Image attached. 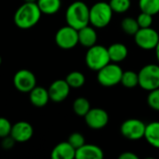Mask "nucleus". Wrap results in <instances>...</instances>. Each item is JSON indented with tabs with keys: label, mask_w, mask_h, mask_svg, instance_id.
<instances>
[{
	"label": "nucleus",
	"mask_w": 159,
	"mask_h": 159,
	"mask_svg": "<svg viewBox=\"0 0 159 159\" xmlns=\"http://www.w3.org/2000/svg\"><path fill=\"white\" fill-rule=\"evenodd\" d=\"M41 15L42 12L36 3L24 2L14 14V23L20 29H30L38 23Z\"/></svg>",
	"instance_id": "nucleus-1"
},
{
	"label": "nucleus",
	"mask_w": 159,
	"mask_h": 159,
	"mask_svg": "<svg viewBox=\"0 0 159 159\" xmlns=\"http://www.w3.org/2000/svg\"><path fill=\"white\" fill-rule=\"evenodd\" d=\"M67 25L79 30L89 24V7L83 1H75L65 12Z\"/></svg>",
	"instance_id": "nucleus-2"
},
{
	"label": "nucleus",
	"mask_w": 159,
	"mask_h": 159,
	"mask_svg": "<svg viewBox=\"0 0 159 159\" xmlns=\"http://www.w3.org/2000/svg\"><path fill=\"white\" fill-rule=\"evenodd\" d=\"M114 11L109 3L100 1L89 7V24L94 28H105L112 20Z\"/></svg>",
	"instance_id": "nucleus-3"
},
{
	"label": "nucleus",
	"mask_w": 159,
	"mask_h": 159,
	"mask_svg": "<svg viewBox=\"0 0 159 159\" xmlns=\"http://www.w3.org/2000/svg\"><path fill=\"white\" fill-rule=\"evenodd\" d=\"M85 62L89 69L98 72L111 62L107 48L102 45H94L89 48L85 55Z\"/></svg>",
	"instance_id": "nucleus-4"
},
{
	"label": "nucleus",
	"mask_w": 159,
	"mask_h": 159,
	"mask_svg": "<svg viewBox=\"0 0 159 159\" xmlns=\"http://www.w3.org/2000/svg\"><path fill=\"white\" fill-rule=\"evenodd\" d=\"M123 72L117 63L110 62L97 72V80L102 87L112 88L120 84Z\"/></svg>",
	"instance_id": "nucleus-5"
},
{
	"label": "nucleus",
	"mask_w": 159,
	"mask_h": 159,
	"mask_svg": "<svg viewBox=\"0 0 159 159\" xmlns=\"http://www.w3.org/2000/svg\"><path fill=\"white\" fill-rule=\"evenodd\" d=\"M139 87L146 91L159 88V64H146L138 73Z\"/></svg>",
	"instance_id": "nucleus-6"
},
{
	"label": "nucleus",
	"mask_w": 159,
	"mask_h": 159,
	"mask_svg": "<svg viewBox=\"0 0 159 159\" xmlns=\"http://www.w3.org/2000/svg\"><path fill=\"white\" fill-rule=\"evenodd\" d=\"M146 124L137 118H129L125 120L120 126V132L126 139L129 141H139L144 138Z\"/></svg>",
	"instance_id": "nucleus-7"
},
{
	"label": "nucleus",
	"mask_w": 159,
	"mask_h": 159,
	"mask_svg": "<svg viewBox=\"0 0 159 159\" xmlns=\"http://www.w3.org/2000/svg\"><path fill=\"white\" fill-rule=\"evenodd\" d=\"M55 43L61 49H72L78 42V30L66 25L60 28L55 34Z\"/></svg>",
	"instance_id": "nucleus-8"
},
{
	"label": "nucleus",
	"mask_w": 159,
	"mask_h": 159,
	"mask_svg": "<svg viewBox=\"0 0 159 159\" xmlns=\"http://www.w3.org/2000/svg\"><path fill=\"white\" fill-rule=\"evenodd\" d=\"M136 45L143 50H153L159 42V34L152 27L140 28L134 34Z\"/></svg>",
	"instance_id": "nucleus-9"
},
{
	"label": "nucleus",
	"mask_w": 159,
	"mask_h": 159,
	"mask_svg": "<svg viewBox=\"0 0 159 159\" xmlns=\"http://www.w3.org/2000/svg\"><path fill=\"white\" fill-rule=\"evenodd\" d=\"M13 84L20 92L29 93L36 86V77L30 70L20 69L14 75Z\"/></svg>",
	"instance_id": "nucleus-10"
},
{
	"label": "nucleus",
	"mask_w": 159,
	"mask_h": 159,
	"mask_svg": "<svg viewBox=\"0 0 159 159\" xmlns=\"http://www.w3.org/2000/svg\"><path fill=\"white\" fill-rule=\"evenodd\" d=\"M87 126L91 129H102L108 125L109 115L102 108H91L84 116Z\"/></svg>",
	"instance_id": "nucleus-11"
},
{
	"label": "nucleus",
	"mask_w": 159,
	"mask_h": 159,
	"mask_svg": "<svg viewBox=\"0 0 159 159\" xmlns=\"http://www.w3.org/2000/svg\"><path fill=\"white\" fill-rule=\"evenodd\" d=\"M70 89L71 88L65 79H58L51 83L48 90L52 102H61L69 96Z\"/></svg>",
	"instance_id": "nucleus-12"
},
{
	"label": "nucleus",
	"mask_w": 159,
	"mask_h": 159,
	"mask_svg": "<svg viewBox=\"0 0 159 159\" xmlns=\"http://www.w3.org/2000/svg\"><path fill=\"white\" fill-rule=\"evenodd\" d=\"M34 134V129L29 122L19 121L12 125L10 136L16 143L28 142Z\"/></svg>",
	"instance_id": "nucleus-13"
},
{
	"label": "nucleus",
	"mask_w": 159,
	"mask_h": 159,
	"mask_svg": "<svg viewBox=\"0 0 159 159\" xmlns=\"http://www.w3.org/2000/svg\"><path fill=\"white\" fill-rule=\"evenodd\" d=\"M104 153L102 149L95 144L85 143L80 148L75 150L76 159H102Z\"/></svg>",
	"instance_id": "nucleus-14"
},
{
	"label": "nucleus",
	"mask_w": 159,
	"mask_h": 159,
	"mask_svg": "<svg viewBox=\"0 0 159 159\" xmlns=\"http://www.w3.org/2000/svg\"><path fill=\"white\" fill-rule=\"evenodd\" d=\"M29 99L31 103L34 107H44L48 104V101L50 100L48 90L44 89L43 87L35 86L30 92H29Z\"/></svg>",
	"instance_id": "nucleus-15"
},
{
	"label": "nucleus",
	"mask_w": 159,
	"mask_h": 159,
	"mask_svg": "<svg viewBox=\"0 0 159 159\" xmlns=\"http://www.w3.org/2000/svg\"><path fill=\"white\" fill-rule=\"evenodd\" d=\"M98 39L97 33L93 26L87 25L78 30V42L85 48H90L96 45Z\"/></svg>",
	"instance_id": "nucleus-16"
},
{
	"label": "nucleus",
	"mask_w": 159,
	"mask_h": 159,
	"mask_svg": "<svg viewBox=\"0 0 159 159\" xmlns=\"http://www.w3.org/2000/svg\"><path fill=\"white\" fill-rule=\"evenodd\" d=\"M52 159H74L75 158V149L68 143L61 142L58 143L51 151Z\"/></svg>",
	"instance_id": "nucleus-17"
},
{
	"label": "nucleus",
	"mask_w": 159,
	"mask_h": 159,
	"mask_svg": "<svg viewBox=\"0 0 159 159\" xmlns=\"http://www.w3.org/2000/svg\"><path fill=\"white\" fill-rule=\"evenodd\" d=\"M107 49L111 61L116 63L123 61L129 55V49L127 46L122 43H114L110 45Z\"/></svg>",
	"instance_id": "nucleus-18"
},
{
	"label": "nucleus",
	"mask_w": 159,
	"mask_h": 159,
	"mask_svg": "<svg viewBox=\"0 0 159 159\" xmlns=\"http://www.w3.org/2000/svg\"><path fill=\"white\" fill-rule=\"evenodd\" d=\"M144 139L152 147L159 149V121H153L146 125Z\"/></svg>",
	"instance_id": "nucleus-19"
},
{
	"label": "nucleus",
	"mask_w": 159,
	"mask_h": 159,
	"mask_svg": "<svg viewBox=\"0 0 159 159\" xmlns=\"http://www.w3.org/2000/svg\"><path fill=\"white\" fill-rule=\"evenodd\" d=\"M36 4L42 14L46 15L56 14L61 7V0H37Z\"/></svg>",
	"instance_id": "nucleus-20"
},
{
	"label": "nucleus",
	"mask_w": 159,
	"mask_h": 159,
	"mask_svg": "<svg viewBox=\"0 0 159 159\" xmlns=\"http://www.w3.org/2000/svg\"><path fill=\"white\" fill-rule=\"evenodd\" d=\"M91 109L89 100L85 97H78L73 102V110L78 116L84 117Z\"/></svg>",
	"instance_id": "nucleus-21"
},
{
	"label": "nucleus",
	"mask_w": 159,
	"mask_h": 159,
	"mask_svg": "<svg viewBox=\"0 0 159 159\" xmlns=\"http://www.w3.org/2000/svg\"><path fill=\"white\" fill-rule=\"evenodd\" d=\"M65 80L71 89H79L84 86L86 77L83 73L79 71H73L67 75Z\"/></svg>",
	"instance_id": "nucleus-22"
},
{
	"label": "nucleus",
	"mask_w": 159,
	"mask_h": 159,
	"mask_svg": "<svg viewBox=\"0 0 159 159\" xmlns=\"http://www.w3.org/2000/svg\"><path fill=\"white\" fill-rule=\"evenodd\" d=\"M123 87L127 89H134L137 86H139V76L138 73L129 70V71H124L122 77H121V82Z\"/></svg>",
	"instance_id": "nucleus-23"
},
{
	"label": "nucleus",
	"mask_w": 159,
	"mask_h": 159,
	"mask_svg": "<svg viewBox=\"0 0 159 159\" xmlns=\"http://www.w3.org/2000/svg\"><path fill=\"white\" fill-rule=\"evenodd\" d=\"M121 29L123 30V32L126 34L134 36V34L140 29V26L138 24L137 19H134L132 17H126V18H124L122 20V21H121Z\"/></svg>",
	"instance_id": "nucleus-24"
},
{
	"label": "nucleus",
	"mask_w": 159,
	"mask_h": 159,
	"mask_svg": "<svg viewBox=\"0 0 159 159\" xmlns=\"http://www.w3.org/2000/svg\"><path fill=\"white\" fill-rule=\"evenodd\" d=\"M139 7L141 11L155 16L159 13V0H139Z\"/></svg>",
	"instance_id": "nucleus-25"
},
{
	"label": "nucleus",
	"mask_w": 159,
	"mask_h": 159,
	"mask_svg": "<svg viewBox=\"0 0 159 159\" xmlns=\"http://www.w3.org/2000/svg\"><path fill=\"white\" fill-rule=\"evenodd\" d=\"M109 5L114 13L122 14L130 8L131 0H110Z\"/></svg>",
	"instance_id": "nucleus-26"
},
{
	"label": "nucleus",
	"mask_w": 159,
	"mask_h": 159,
	"mask_svg": "<svg viewBox=\"0 0 159 159\" xmlns=\"http://www.w3.org/2000/svg\"><path fill=\"white\" fill-rule=\"evenodd\" d=\"M147 104L152 110L159 112V88L149 91L147 96Z\"/></svg>",
	"instance_id": "nucleus-27"
},
{
	"label": "nucleus",
	"mask_w": 159,
	"mask_h": 159,
	"mask_svg": "<svg viewBox=\"0 0 159 159\" xmlns=\"http://www.w3.org/2000/svg\"><path fill=\"white\" fill-rule=\"evenodd\" d=\"M75 150L80 148L82 145H84L86 143V141H85V137L79 133V132H74L72 133L69 138H68V141H67Z\"/></svg>",
	"instance_id": "nucleus-28"
},
{
	"label": "nucleus",
	"mask_w": 159,
	"mask_h": 159,
	"mask_svg": "<svg viewBox=\"0 0 159 159\" xmlns=\"http://www.w3.org/2000/svg\"><path fill=\"white\" fill-rule=\"evenodd\" d=\"M153 15L148 14L146 12L141 11V13L137 17V21L140 26V28H147V27H152L153 24Z\"/></svg>",
	"instance_id": "nucleus-29"
},
{
	"label": "nucleus",
	"mask_w": 159,
	"mask_h": 159,
	"mask_svg": "<svg viewBox=\"0 0 159 159\" xmlns=\"http://www.w3.org/2000/svg\"><path fill=\"white\" fill-rule=\"evenodd\" d=\"M12 125L9 120L5 117H0V138L3 139L10 135Z\"/></svg>",
	"instance_id": "nucleus-30"
},
{
	"label": "nucleus",
	"mask_w": 159,
	"mask_h": 159,
	"mask_svg": "<svg viewBox=\"0 0 159 159\" xmlns=\"http://www.w3.org/2000/svg\"><path fill=\"white\" fill-rule=\"evenodd\" d=\"M14 143H15V141H14V140L12 139V137L9 135V136H7V137L3 138L2 145H3V147H4L5 149H9V148H11V147L14 145Z\"/></svg>",
	"instance_id": "nucleus-31"
},
{
	"label": "nucleus",
	"mask_w": 159,
	"mask_h": 159,
	"mask_svg": "<svg viewBox=\"0 0 159 159\" xmlns=\"http://www.w3.org/2000/svg\"><path fill=\"white\" fill-rule=\"evenodd\" d=\"M119 159H139V157L132 152H124L119 157Z\"/></svg>",
	"instance_id": "nucleus-32"
},
{
	"label": "nucleus",
	"mask_w": 159,
	"mask_h": 159,
	"mask_svg": "<svg viewBox=\"0 0 159 159\" xmlns=\"http://www.w3.org/2000/svg\"><path fill=\"white\" fill-rule=\"evenodd\" d=\"M154 50L156 52V58H157V60L159 63V42L157 43V47H156V48Z\"/></svg>",
	"instance_id": "nucleus-33"
},
{
	"label": "nucleus",
	"mask_w": 159,
	"mask_h": 159,
	"mask_svg": "<svg viewBox=\"0 0 159 159\" xmlns=\"http://www.w3.org/2000/svg\"><path fill=\"white\" fill-rule=\"evenodd\" d=\"M37 0H24V2H29V3H36Z\"/></svg>",
	"instance_id": "nucleus-34"
},
{
	"label": "nucleus",
	"mask_w": 159,
	"mask_h": 159,
	"mask_svg": "<svg viewBox=\"0 0 159 159\" xmlns=\"http://www.w3.org/2000/svg\"><path fill=\"white\" fill-rule=\"evenodd\" d=\"M1 63H2V58H1V56H0V65H1Z\"/></svg>",
	"instance_id": "nucleus-35"
}]
</instances>
